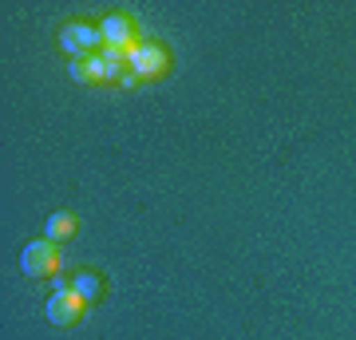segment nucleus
Instances as JSON below:
<instances>
[{
    "label": "nucleus",
    "instance_id": "nucleus-1",
    "mask_svg": "<svg viewBox=\"0 0 356 340\" xmlns=\"http://www.w3.org/2000/svg\"><path fill=\"white\" fill-rule=\"evenodd\" d=\"M60 48H64L72 60L99 56V51H103L99 24H88V20H72V24H64V28H60Z\"/></svg>",
    "mask_w": 356,
    "mask_h": 340
},
{
    "label": "nucleus",
    "instance_id": "nucleus-2",
    "mask_svg": "<svg viewBox=\"0 0 356 340\" xmlns=\"http://www.w3.org/2000/svg\"><path fill=\"white\" fill-rule=\"evenodd\" d=\"M56 269H60V245H56V241L36 238L20 250V273H24V277L40 281V277H51Z\"/></svg>",
    "mask_w": 356,
    "mask_h": 340
},
{
    "label": "nucleus",
    "instance_id": "nucleus-3",
    "mask_svg": "<svg viewBox=\"0 0 356 340\" xmlns=\"http://www.w3.org/2000/svg\"><path fill=\"white\" fill-rule=\"evenodd\" d=\"M44 316H48L56 328H76L79 321L88 316V301H83L76 289H60V293H51V297H48Z\"/></svg>",
    "mask_w": 356,
    "mask_h": 340
},
{
    "label": "nucleus",
    "instance_id": "nucleus-4",
    "mask_svg": "<svg viewBox=\"0 0 356 340\" xmlns=\"http://www.w3.org/2000/svg\"><path fill=\"white\" fill-rule=\"evenodd\" d=\"M127 67L139 79H159L166 67H170V56H166V48H159V44H131L127 48Z\"/></svg>",
    "mask_w": 356,
    "mask_h": 340
},
{
    "label": "nucleus",
    "instance_id": "nucleus-5",
    "mask_svg": "<svg viewBox=\"0 0 356 340\" xmlns=\"http://www.w3.org/2000/svg\"><path fill=\"white\" fill-rule=\"evenodd\" d=\"M99 32H103V48H131V44H139V24L127 13L103 16Z\"/></svg>",
    "mask_w": 356,
    "mask_h": 340
},
{
    "label": "nucleus",
    "instance_id": "nucleus-6",
    "mask_svg": "<svg viewBox=\"0 0 356 340\" xmlns=\"http://www.w3.org/2000/svg\"><path fill=\"white\" fill-rule=\"evenodd\" d=\"M67 72H72L76 83L91 88V83H107V79H111V63L103 60V56H88V60H72Z\"/></svg>",
    "mask_w": 356,
    "mask_h": 340
},
{
    "label": "nucleus",
    "instance_id": "nucleus-7",
    "mask_svg": "<svg viewBox=\"0 0 356 340\" xmlns=\"http://www.w3.org/2000/svg\"><path fill=\"white\" fill-rule=\"evenodd\" d=\"M76 234H79V214L76 210H56V214H48V222H44V238L56 241V245L72 241Z\"/></svg>",
    "mask_w": 356,
    "mask_h": 340
},
{
    "label": "nucleus",
    "instance_id": "nucleus-8",
    "mask_svg": "<svg viewBox=\"0 0 356 340\" xmlns=\"http://www.w3.org/2000/svg\"><path fill=\"white\" fill-rule=\"evenodd\" d=\"M72 289L91 305V301H99L103 297V277L95 273V269H79V273H72Z\"/></svg>",
    "mask_w": 356,
    "mask_h": 340
},
{
    "label": "nucleus",
    "instance_id": "nucleus-9",
    "mask_svg": "<svg viewBox=\"0 0 356 340\" xmlns=\"http://www.w3.org/2000/svg\"><path fill=\"white\" fill-rule=\"evenodd\" d=\"M119 83H123V88H139L143 79H139V76H135V72H131V67H127V72H123V79H119Z\"/></svg>",
    "mask_w": 356,
    "mask_h": 340
}]
</instances>
